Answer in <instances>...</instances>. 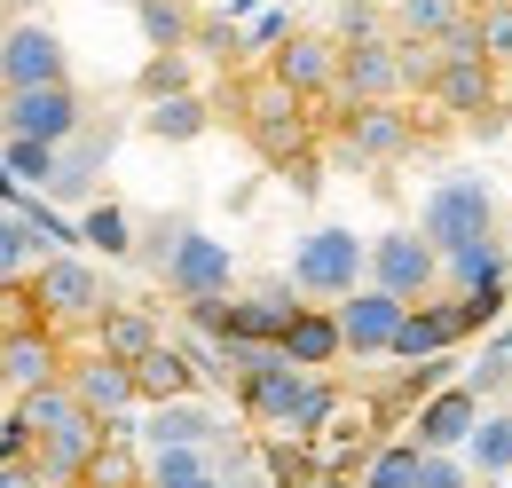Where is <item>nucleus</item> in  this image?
<instances>
[{
	"label": "nucleus",
	"mask_w": 512,
	"mask_h": 488,
	"mask_svg": "<svg viewBox=\"0 0 512 488\" xmlns=\"http://www.w3.org/2000/svg\"><path fill=\"white\" fill-rule=\"evenodd\" d=\"M418 237L434 244V252L497 237V189L481 182V174H442V182L418 197Z\"/></svg>",
	"instance_id": "3"
},
{
	"label": "nucleus",
	"mask_w": 512,
	"mask_h": 488,
	"mask_svg": "<svg viewBox=\"0 0 512 488\" xmlns=\"http://www.w3.org/2000/svg\"><path fill=\"white\" fill-rule=\"evenodd\" d=\"M79 126H87V95H79L71 79L0 95V134H24V142H48V150H64Z\"/></svg>",
	"instance_id": "7"
},
{
	"label": "nucleus",
	"mask_w": 512,
	"mask_h": 488,
	"mask_svg": "<svg viewBox=\"0 0 512 488\" xmlns=\"http://www.w3.org/2000/svg\"><path fill=\"white\" fill-rule=\"evenodd\" d=\"M465 16H473V0H394L386 8V32L394 40H418V48H442Z\"/></svg>",
	"instance_id": "23"
},
{
	"label": "nucleus",
	"mask_w": 512,
	"mask_h": 488,
	"mask_svg": "<svg viewBox=\"0 0 512 488\" xmlns=\"http://www.w3.org/2000/svg\"><path fill=\"white\" fill-rule=\"evenodd\" d=\"M426 103H434L442 119L473 126L481 111H497V103H505V71H497V63H481V56H442V63H434V79H426Z\"/></svg>",
	"instance_id": "11"
},
{
	"label": "nucleus",
	"mask_w": 512,
	"mask_h": 488,
	"mask_svg": "<svg viewBox=\"0 0 512 488\" xmlns=\"http://www.w3.org/2000/svg\"><path fill=\"white\" fill-rule=\"evenodd\" d=\"M221 488H268V481H260V473H245V481H221Z\"/></svg>",
	"instance_id": "42"
},
{
	"label": "nucleus",
	"mask_w": 512,
	"mask_h": 488,
	"mask_svg": "<svg viewBox=\"0 0 512 488\" xmlns=\"http://www.w3.org/2000/svg\"><path fill=\"white\" fill-rule=\"evenodd\" d=\"M103 158H111V126H79L64 150H56V182L40 189V197H64V205H87L95 197V174H103Z\"/></svg>",
	"instance_id": "21"
},
{
	"label": "nucleus",
	"mask_w": 512,
	"mask_h": 488,
	"mask_svg": "<svg viewBox=\"0 0 512 488\" xmlns=\"http://www.w3.org/2000/svg\"><path fill=\"white\" fill-rule=\"evenodd\" d=\"M363 268H371V237H355V229H339V221H323L308 237L292 244V292L308 307H339L355 284H363Z\"/></svg>",
	"instance_id": "2"
},
{
	"label": "nucleus",
	"mask_w": 512,
	"mask_h": 488,
	"mask_svg": "<svg viewBox=\"0 0 512 488\" xmlns=\"http://www.w3.org/2000/svg\"><path fill=\"white\" fill-rule=\"evenodd\" d=\"M134 418H142L134 433H142L150 449H213V441L229 433V418L205 410L197 394H182V402H150V410H134Z\"/></svg>",
	"instance_id": "17"
},
{
	"label": "nucleus",
	"mask_w": 512,
	"mask_h": 488,
	"mask_svg": "<svg viewBox=\"0 0 512 488\" xmlns=\"http://www.w3.org/2000/svg\"><path fill=\"white\" fill-rule=\"evenodd\" d=\"M505 386H512V355H505V347H489L481 370H473V402H489V394H505Z\"/></svg>",
	"instance_id": "38"
},
{
	"label": "nucleus",
	"mask_w": 512,
	"mask_h": 488,
	"mask_svg": "<svg viewBox=\"0 0 512 488\" xmlns=\"http://www.w3.org/2000/svg\"><path fill=\"white\" fill-rule=\"evenodd\" d=\"M64 386H71V402H79L87 418H134V410H142V402H134V370L111 363V355H95V347L64 355Z\"/></svg>",
	"instance_id": "14"
},
{
	"label": "nucleus",
	"mask_w": 512,
	"mask_h": 488,
	"mask_svg": "<svg viewBox=\"0 0 512 488\" xmlns=\"http://www.w3.org/2000/svg\"><path fill=\"white\" fill-rule=\"evenodd\" d=\"M505 276H512V260H505L497 237H473V244H457V252H442L449 292H489V284H505Z\"/></svg>",
	"instance_id": "26"
},
{
	"label": "nucleus",
	"mask_w": 512,
	"mask_h": 488,
	"mask_svg": "<svg viewBox=\"0 0 512 488\" xmlns=\"http://www.w3.org/2000/svg\"><path fill=\"white\" fill-rule=\"evenodd\" d=\"M276 355H284V363L292 370H331V363H347V355H339V323H331V307H292V315H284V331H276Z\"/></svg>",
	"instance_id": "20"
},
{
	"label": "nucleus",
	"mask_w": 512,
	"mask_h": 488,
	"mask_svg": "<svg viewBox=\"0 0 512 488\" xmlns=\"http://www.w3.org/2000/svg\"><path fill=\"white\" fill-rule=\"evenodd\" d=\"M331 323H339V355H355V363H386L394 323H402V300H386L379 284H355L347 300L331 307Z\"/></svg>",
	"instance_id": "12"
},
{
	"label": "nucleus",
	"mask_w": 512,
	"mask_h": 488,
	"mask_svg": "<svg viewBox=\"0 0 512 488\" xmlns=\"http://www.w3.org/2000/svg\"><path fill=\"white\" fill-rule=\"evenodd\" d=\"M158 339H166V323H158V315H150L142 300H111L103 315H95V323H87V347H95V355H111V363H134V355H150Z\"/></svg>",
	"instance_id": "19"
},
{
	"label": "nucleus",
	"mask_w": 512,
	"mask_h": 488,
	"mask_svg": "<svg viewBox=\"0 0 512 488\" xmlns=\"http://www.w3.org/2000/svg\"><path fill=\"white\" fill-rule=\"evenodd\" d=\"M56 79H71V56H64V40H56V24L16 16V24L0 32V95H16V87H56Z\"/></svg>",
	"instance_id": "10"
},
{
	"label": "nucleus",
	"mask_w": 512,
	"mask_h": 488,
	"mask_svg": "<svg viewBox=\"0 0 512 488\" xmlns=\"http://www.w3.org/2000/svg\"><path fill=\"white\" fill-rule=\"evenodd\" d=\"M497 244H505V260H512V205H497Z\"/></svg>",
	"instance_id": "40"
},
{
	"label": "nucleus",
	"mask_w": 512,
	"mask_h": 488,
	"mask_svg": "<svg viewBox=\"0 0 512 488\" xmlns=\"http://www.w3.org/2000/svg\"><path fill=\"white\" fill-rule=\"evenodd\" d=\"M505 355H512V339H505Z\"/></svg>",
	"instance_id": "46"
},
{
	"label": "nucleus",
	"mask_w": 512,
	"mask_h": 488,
	"mask_svg": "<svg viewBox=\"0 0 512 488\" xmlns=\"http://www.w3.org/2000/svg\"><path fill=\"white\" fill-rule=\"evenodd\" d=\"M205 126H213V103H205L197 87H182V95H150V103H142V134H150V142H174V150H182V142H197Z\"/></svg>",
	"instance_id": "25"
},
{
	"label": "nucleus",
	"mask_w": 512,
	"mask_h": 488,
	"mask_svg": "<svg viewBox=\"0 0 512 488\" xmlns=\"http://www.w3.org/2000/svg\"><path fill=\"white\" fill-rule=\"evenodd\" d=\"M158 284H166V300H221V292H237V252L221 237H205V229H182L174 252L158 260Z\"/></svg>",
	"instance_id": "6"
},
{
	"label": "nucleus",
	"mask_w": 512,
	"mask_h": 488,
	"mask_svg": "<svg viewBox=\"0 0 512 488\" xmlns=\"http://www.w3.org/2000/svg\"><path fill=\"white\" fill-rule=\"evenodd\" d=\"M465 473L473 481H512V410H489L481 402V418H473V433H465Z\"/></svg>",
	"instance_id": "24"
},
{
	"label": "nucleus",
	"mask_w": 512,
	"mask_h": 488,
	"mask_svg": "<svg viewBox=\"0 0 512 488\" xmlns=\"http://www.w3.org/2000/svg\"><path fill=\"white\" fill-rule=\"evenodd\" d=\"M213 481V449H150L142 457V488H190Z\"/></svg>",
	"instance_id": "30"
},
{
	"label": "nucleus",
	"mask_w": 512,
	"mask_h": 488,
	"mask_svg": "<svg viewBox=\"0 0 512 488\" xmlns=\"http://www.w3.org/2000/svg\"><path fill=\"white\" fill-rule=\"evenodd\" d=\"M24 276H32V244L16 229V213H0V292H16Z\"/></svg>",
	"instance_id": "35"
},
{
	"label": "nucleus",
	"mask_w": 512,
	"mask_h": 488,
	"mask_svg": "<svg viewBox=\"0 0 512 488\" xmlns=\"http://www.w3.org/2000/svg\"><path fill=\"white\" fill-rule=\"evenodd\" d=\"M473 488H512V481H473Z\"/></svg>",
	"instance_id": "43"
},
{
	"label": "nucleus",
	"mask_w": 512,
	"mask_h": 488,
	"mask_svg": "<svg viewBox=\"0 0 512 488\" xmlns=\"http://www.w3.org/2000/svg\"><path fill=\"white\" fill-rule=\"evenodd\" d=\"M71 244H95L103 260H127V252H134V213H127V205H111V197H87Z\"/></svg>",
	"instance_id": "28"
},
{
	"label": "nucleus",
	"mask_w": 512,
	"mask_h": 488,
	"mask_svg": "<svg viewBox=\"0 0 512 488\" xmlns=\"http://www.w3.org/2000/svg\"><path fill=\"white\" fill-rule=\"evenodd\" d=\"M111 8H134V0H111Z\"/></svg>",
	"instance_id": "45"
},
{
	"label": "nucleus",
	"mask_w": 512,
	"mask_h": 488,
	"mask_svg": "<svg viewBox=\"0 0 512 488\" xmlns=\"http://www.w3.org/2000/svg\"><path fill=\"white\" fill-rule=\"evenodd\" d=\"M363 284H379L386 300H434L442 292V252L418 237V229H379L371 237V268H363Z\"/></svg>",
	"instance_id": "5"
},
{
	"label": "nucleus",
	"mask_w": 512,
	"mask_h": 488,
	"mask_svg": "<svg viewBox=\"0 0 512 488\" xmlns=\"http://www.w3.org/2000/svg\"><path fill=\"white\" fill-rule=\"evenodd\" d=\"M473 40H481V63L512 71V0H473Z\"/></svg>",
	"instance_id": "32"
},
{
	"label": "nucleus",
	"mask_w": 512,
	"mask_h": 488,
	"mask_svg": "<svg viewBox=\"0 0 512 488\" xmlns=\"http://www.w3.org/2000/svg\"><path fill=\"white\" fill-rule=\"evenodd\" d=\"M229 119L245 126L253 158H268V166H292V158H308V150H316V119H308V103H300V95H284L268 71L245 79V87L229 95Z\"/></svg>",
	"instance_id": "1"
},
{
	"label": "nucleus",
	"mask_w": 512,
	"mask_h": 488,
	"mask_svg": "<svg viewBox=\"0 0 512 488\" xmlns=\"http://www.w3.org/2000/svg\"><path fill=\"white\" fill-rule=\"evenodd\" d=\"M32 300H40V323L48 331H87L103 307H111V284L87 252H48L40 276H32Z\"/></svg>",
	"instance_id": "4"
},
{
	"label": "nucleus",
	"mask_w": 512,
	"mask_h": 488,
	"mask_svg": "<svg viewBox=\"0 0 512 488\" xmlns=\"http://www.w3.org/2000/svg\"><path fill=\"white\" fill-rule=\"evenodd\" d=\"M134 24L158 56H190V24H197L190 0H134Z\"/></svg>",
	"instance_id": "29"
},
{
	"label": "nucleus",
	"mask_w": 512,
	"mask_h": 488,
	"mask_svg": "<svg viewBox=\"0 0 512 488\" xmlns=\"http://www.w3.org/2000/svg\"><path fill=\"white\" fill-rule=\"evenodd\" d=\"M402 40L379 32V40H347L339 48V71H331V103H402Z\"/></svg>",
	"instance_id": "8"
},
{
	"label": "nucleus",
	"mask_w": 512,
	"mask_h": 488,
	"mask_svg": "<svg viewBox=\"0 0 512 488\" xmlns=\"http://www.w3.org/2000/svg\"><path fill=\"white\" fill-rule=\"evenodd\" d=\"M386 32V8L379 0H339V24H331V40L347 48V40H379Z\"/></svg>",
	"instance_id": "34"
},
{
	"label": "nucleus",
	"mask_w": 512,
	"mask_h": 488,
	"mask_svg": "<svg viewBox=\"0 0 512 488\" xmlns=\"http://www.w3.org/2000/svg\"><path fill=\"white\" fill-rule=\"evenodd\" d=\"M134 402L150 410V402H182V394H197V363L190 347H174V339H158L150 355H134Z\"/></svg>",
	"instance_id": "22"
},
{
	"label": "nucleus",
	"mask_w": 512,
	"mask_h": 488,
	"mask_svg": "<svg viewBox=\"0 0 512 488\" xmlns=\"http://www.w3.org/2000/svg\"><path fill=\"white\" fill-rule=\"evenodd\" d=\"M182 87H190V63L182 56H158L150 71H142V95H182Z\"/></svg>",
	"instance_id": "39"
},
{
	"label": "nucleus",
	"mask_w": 512,
	"mask_h": 488,
	"mask_svg": "<svg viewBox=\"0 0 512 488\" xmlns=\"http://www.w3.org/2000/svg\"><path fill=\"white\" fill-rule=\"evenodd\" d=\"M308 488H347V473H339V465H323V473H316Z\"/></svg>",
	"instance_id": "41"
},
{
	"label": "nucleus",
	"mask_w": 512,
	"mask_h": 488,
	"mask_svg": "<svg viewBox=\"0 0 512 488\" xmlns=\"http://www.w3.org/2000/svg\"><path fill=\"white\" fill-rule=\"evenodd\" d=\"M410 481H418V449L410 441H386V449L363 457V481L355 488H410Z\"/></svg>",
	"instance_id": "33"
},
{
	"label": "nucleus",
	"mask_w": 512,
	"mask_h": 488,
	"mask_svg": "<svg viewBox=\"0 0 512 488\" xmlns=\"http://www.w3.org/2000/svg\"><path fill=\"white\" fill-rule=\"evenodd\" d=\"M190 488H221V481H190Z\"/></svg>",
	"instance_id": "44"
},
{
	"label": "nucleus",
	"mask_w": 512,
	"mask_h": 488,
	"mask_svg": "<svg viewBox=\"0 0 512 488\" xmlns=\"http://www.w3.org/2000/svg\"><path fill=\"white\" fill-rule=\"evenodd\" d=\"M182 229H190V221H166V213H158V221H134V252L158 268V260L174 252V237H182Z\"/></svg>",
	"instance_id": "36"
},
{
	"label": "nucleus",
	"mask_w": 512,
	"mask_h": 488,
	"mask_svg": "<svg viewBox=\"0 0 512 488\" xmlns=\"http://www.w3.org/2000/svg\"><path fill=\"white\" fill-rule=\"evenodd\" d=\"M410 488H473V473H465V457H426L418 449V481Z\"/></svg>",
	"instance_id": "37"
},
{
	"label": "nucleus",
	"mask_w": 512,
	"mask_h": 488,
	"mask_svg": "<svg viewBox=\"0 0 512 488\" xmlns=\"http://www.w3.org/2000/svg\"><path fill=\"white\" fill-rule=\"evenodd\" d=\"M331 71H339V40L331 32H292L268 56V79L284 95H300V103H331Z\"/></svg>",
	"instance_id": "13"
},
{
	"label": "nucleus",
	"mask_w": 512,
	"mask_h": 488,
	"mask_svg": "<svg viewBox=\"0 0 512 488\" xmlns=\"http://www.w3.org/2000/svg\"><path fill=\"white\" fill-rule=\"evenodd\" d=\"M0 174L48 189V182H56V150H48V142H24V134H0Z\"/></svg>",
	"instance_id": "31"
},
{
	"label": "nucleus",
	"mask_w": 512,
	"mask_h": 488,
	"mask_svg": "<svg viewBox=\"0 0 512 488\" xmlns=\"http://www.w3.org/2000/svg\"><path fill=\"white\" fill-rule=\"evenodd\" d=\"M253 473H260L268 488H308V481L323 473V457L308 449V441H284V433H268V441L253 449Z\"/></svg>",
	"instance_id": "27"
},
{
	"label": "nucleus",
	"mask_w": 512,
	"mask_h": 488,
	"mask_svg": "<svg viewBox=\"0 0 512 488\" xmlns=\"http://www.w3.org/2000/svg\"><path fill=\"white\" fill-rule=\"evenodd\" d=\"M48 378H64V339H56L48 323H16V331L0 339V386L32 394V386H48Z\"/></svg>",
	"instance_id": "18"
},
{
	"label": "nucleus",
	"mask_w": 512,
	"mask_h": 488,
	"mask_svg": "<svg viewBox=\"0 0 512 488\" xmlns=\"http://www.w3.org/2000/svg\"><path fill=\"white\" fill-rule=\"evenodd\" d=\"M339 150L355 166H402L418 150V111H402V103H347L339 111Z\"/></svg>",
	"instance_id": "9"
},
{
	"label": "nucleus",
	"mask_w": 512,
	"mask_h": 488,
	"mask_svg": "<svg viewBox=\"0 0 512 488\" xmlns=\"http://www.w3.org/2000/svg\"><path fill=\"white\" fill-rule=\"evenodd\" d=\"M473 418H481L473 386H434V394L418 402V418H410V449H426V457H457L465 433H473Z\"/></svg>",
	"instance_id": "16"
},
{
	"label": "nucleus",
	"mask_w": 512,
	"mask_h": 488,
	"mask_svg": "<svg viewBox=\"0 0 512 488\" xmlns=\"http://www.w3.org/2000/svg\"><path fill=\"white\" fill-rule=\"evenodd\" d=\"M465 331H457V307L434 292V300H410L402 307V323H394V347H386V363H442L449 347H457Z\"/></svg>",
	"instance_id": "15"
}]
</instances>
